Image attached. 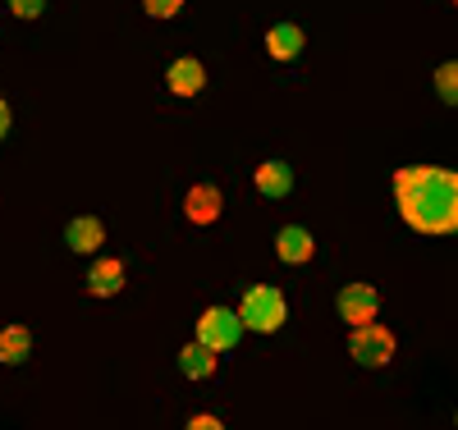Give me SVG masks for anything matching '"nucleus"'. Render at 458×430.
<instances>
[{
  "label": "nucleus",
  "mask_w": 458,
  "mask_h": 430,
  "mask_svg": "<svg viewBox=\"0 0 458 430\" xmlns=\"http://www.w3.org/2000/svg\"><path fill=\"white\" fill-rule=\"evenodd\" d=\"M284 293L280 289H271V284H257V289H248L243 293V307H239V316H243V325L248 330H261V334H271V330H280L284 325Z\"/></svg>",
  "instance_id": "f03ea898"
},
{
  "label": "nucleus",
  "mask_w": 458,
  "mask_h": 430,
  "mask_svg": "<svg viewBox=\"0 0 458 430\" xmlns=\"http://www.w3.org/2000/svg\"><path fill=\"white\" fill-rule=\"evenodd\" d=\"M5 133H10V105L0 101V138H5Z\"/></svg>",
  "instance_id": "6ab92c4d"
},
{
  "label": "nucleus",
  "mask_w": 458,
  "mask_h": 430,
  "mask_svg": "<svg viewBox=\"0 0 458 430\" xmlns=\"http://www.w3.org/2000/svg\"><path fill=\"white\" fill-rule=\"evenodd\" d=\"M220 211H225L220 188L202 183V188L188 192V220H193V224H216V220H220Z\"/></svg>",
  "instance_id": "0eeeda50"
},
{
  "label": "nucleus",
  "mask_w": 458,
  "mask_h": 430,
  "mask_svg": "<svg viewBox=\"0 0 458 430\" xmlns=\"http://www.w3.org/2000/svg\"><path fill=\"white\" fill-rule=\"evenodd\" d=\"M101 239H106V229H101V220H92V215L73 220V224L64 229V243H69L73 252H97V248H101Z\"/></svg>",
  "instance_id": "9b49d317"
},
{
  "label": "nucleus",
  "mask_w": 458,
  "mask_h": 430,
  "mask_svg": "<svg viewBox=\"0 0 458 430\" xmlns=\"http://www.w3.org/2000/svg\"><path fill=\"white\" fill-rule=\"evenodd\" d=\"M376 307H380V298H376V289H367V284H349V289L339 293V316L349 321V325L376 321Z\"/></svg>",
  "instance_id": "39448f33"
},
{
  "label": "nucleus",
  "mask_w": 458,
  "mask_h": 430,
  "mask_svg": "<svg viewBox=\"0 0 458 430\" xmlns=\"http://www.w3.org/2000/svg\"><path fill=\"white\" fill-rule=\"evenodd\" d=\"M28 348H32V334H28L23 325L0 330V362H23V358H28Z\"/></svg>",
  "instance_id": "4468645a"
},
{
  "label": "nucleus",
  "mask_w": 458,
  "mask_h": 430,
  "mask_svg": "<svg viewBox=\"0 0 458 430\" xmlns=\"http://www.w3.org/2000/svg\"><path fill=\"white\" fill-rule=\"evenodd\" d=\"M10 10H14L19 19H37V14L47 10V0H10Z\"/></svg>",
  "instance_id": "f3484780"
},
{
  "label": "nucleus",
  "mask_w": 458,
  "mask_h": 430,
  "mask_svg": "<svg viewBox=\"0 0 458 430\" xmlns=\"http://www.w3.org/2000/svg\"><path fill=\"white\" fill-rule=\"evenodd\" d=\"M179 367H183V375H188V380H207V375H216V367H220V348H216V343H207V339L188 343L183 353H179Z\"/></svg>",
  "instance_id": "423d86ee"
},
{
  "label": "nucleus",
  "mask_w": 458,
  "mask_h": 430,
  "mask_svg": "<svg viewBox=\"0 0 458 430\" xmlns=\"http://www.w3.org/2000/svg\"><path fill=\"white\" fill-rule=\"evenodd\" d=\"M243 316L239 311H225V307H211L207 316L198 321V339H207V343H216L220 353H229V348H239V339H243Z\"/></svg>",
  "instance_id": "20e7f679"
},
{
  "label": "nucleus",
  "mask_w": 458,
  "mask_h": 430,
  "mask_svg": "<svg viewBox=\"0 0 458 430\" xmlns=\"http://www.w3.org/2000/svg\"><path fill=\"white\" fill-rule=\"evenodd\" d=\"M266 51H271L276 60H298V55H302V28L276 23L271 32H266Z\"/></svg>",
  "instance_id": "9d476101"
},
{
  "label": "nucleus",
  "mask_w": 458,
  "mask_h": 430,
  "mask_svg": "<svg viewBox=\"0 0 458 430\" xmlns=\"http://www.w3.org/2000/svg\"><path fill=\"white\" fill-rule=\"evenodd\" d=\"M349 353H353V362H362V367H386L390 358H394V334L390 330H380V325H353V343H349Z\"/></svg>",
  "instance_id": "7ed1b4c3"
},
{
  "label": "nucleus",
  "mask_w": 458,
  "mask_h": 430,
  "mask_svg": "<svg viewBox=\"0 0 458 430\" xmlns=\"http://www.w3.org/2000/svg\"><path fill=\"white\" fill-rule=\"evenodd\" d=\"M293 188V174L284 161H266L257 170V192H266V198H284V192Z\"/></svg>",
  "instance_id": "f8f14e48"
},
{
  "label": "nucleus",
  "mask_w": 458,
  "mask_h": 430,
  "mask_svg": "<svg viewBox=\"0 0 458 430\" xmlns=\"http://www.w3.org/2000/svg\"><path fill=\"white\" fill-rule=\"evenodd\" d=\"M436 92H440V101L458 105V60H449V64L436 69Z\"/></svg>",
  "instance_id": "2eb2a0df"
},
{
  "label": "nucleus",
  "mask_w": 458,
  "mask_h": 430,
  "mask_svg": "<svg viewBox=\"0 0 458 430\" xmlns=\"http://www.w3.org/2000/svg\"><path fill=\"white\" fill-rule=\"evenodd\" d=\"M88 289H92V293H101V298L120 293V289H124V261H101V266H92Z\"/></svg>",
  "instance_id": "ddd939ff"
},
{
  "label": "nucleus",
  "mask_w": 458,
  "mask_h": 430,
  "mask_svg": "<svg viewBox=\"0 0 458 430\" xmlns=\"http://www.w3.org/2000/svg\"><path fill=\"white\" fill-rule=\"evenodd\" d=\"M276 252H280L284 266H302V261L312 257V233H308V229H298V224H289L280 239H276Z\"/></svg>",
  "instance_id": "1a4fd4ad"
},
{
  "label": "nucleus",
  "mask_w": 458,
  "mask_h": 430,
  "mask_svg": "<svg viewBox=\"0 0 458 430\" xmlns=\"http://www.w3.org/2000/svg\"><path fill=\"white\" fill-rule=\"evenodd\" d=\"M399 215L417 233H454L458 229V174L454 170H427L408 165L394 179Z\"/></svg>",
  "instance_id": "f257e3e1"
},
{
  "label": "nucleus",
  "mask_w": 458,
  "mask_h": 430,
  "mask_svg": "<svg viewBox=\"0 0 458 430\" xmlns=\"http://www.w3.org/2000/svg\"><path fill=\"white\" fill-rule=\"evenodd\" d=\"M202 83H207L202 60H174V64H170V92H174V97H198Z\"/></svg>",
  "instance_id": "6e6552de"
},
{
  "label": "nucleus",
  "mask_w": 458,
  "mask_h": 430,
  "mask_svg": "<svg viewBox=\"0 0 458 430\" xmlns=\"http://www.w3.org/2000/svg\"><path fill=\"white\" fill-rule=\"evenodd\" d=\"M179 5H183V0H142V10L151 19H170V14H179Z\"/></svg>",
  "instance_id": "dca6fc26"
},
{
  "label": "nucleus",
  "mask_w": 458,
  "mask_h": 430,
  "mask_svg": "<svg viewBox=\"0 0 458 430\" xmlns=\"http://www.w3.org/2000/svg\"><path fill=\"white\" fill-rule=\"evenodd\" d=\"M193 430H220L216 417H193Z\"/></svg>",
  "instance_id": "a211bd4d"
}]
</instances>
